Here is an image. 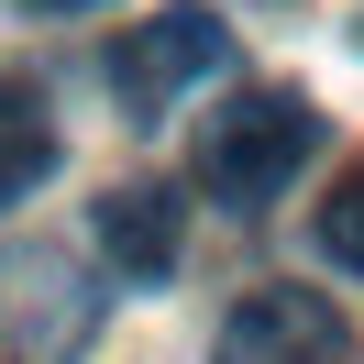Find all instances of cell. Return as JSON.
<instances>
[{
  "label": "cell",
  "instance_id": "277c9868",
  "mask_svg": "<svg viewBox=\"0 0 364 364\" xmlns=\"http://www.w3.org/2000/svg\"><path fill=\"white\" fill-rule=\"evenodd\" d=\"M100 254H111V276L122 287H155V276H177V243H188V210H177V188H155V177H133V188H111L100 199Z\"/></svg>",
  "mask_w": 364,
  "mask_h": 364
},
{
  "label": "cell",
  "instance_id": "8992f818",
  "mask_svg": "<svg viewBox=\"0 0 364 364\" xmlns=\"http://www.w3.org/2000/svg\"><path fill=\"white\" fill-rule=\"evenodd\" d=\"M77 342H89V287L45 265V298H33V320H23V353H11V364H77Z\"/></svg>",
  "mask_w": 364,
  "mask_h": 364
},
{
  "label": "cell",
  "instance_id": "7a4b0ae2",
  "mask_svg": "<svg viewBox=\"0 0 364 364\" xmlns=\"http://www.w3.org/2000/svg\"><path fill=\"white\" fill-rule=\"evenodd\" d=\"M221 67H232V33L210 23L199 0H177V11H155V23H133L111 45V100L133 122H155L177 89H199V77H221Z\"/></svg>",
  "mask_w": 364,
  "mask_h": 364
},
{
  "label": "cell",
  "instance_id": "6da1fadb",
  "mask_svg": "<svg viewBox=\"0 0 364 364\" xmlns=\"http://www.w3.org/2000/svg\"><path fill=\"white\" fill-rule=\"evenodd\" d=\"M309 155H320V100L309 89H243V100H221L210 133H199V188L254 221V210H276L298 188Z\"/></svg>",
  "mask_w": 364,
  "mask_h": 364
},
{
  "label": "cell",
  "instance_id": "5b68a950",
  "mask_svg": "<svg viewBox=\"0 0 364 364\" xmlns=\"http://www.w3.org/2000/svg\"><path fill=\"white\" fill-rule=\"evenodd\" d=\"M45 177H55V122H45V89L0 67V210H11V199H33Z\"/></svg>",
  "mask_w": 364,
  "mask_h": 364
},
{
  "label": "cell",
  "instance_id": "3957f363",
  "mask_svg": "<svg viewBox=\"0 0 364 364\" xmlns=\"http://www.w3.org/2000/svg\"><path fill=\"white\" fill-rule=\"evenodd\" d=\"M210 364H364V342H353V320L320 287H254L243 309L221 320Z\"/></svg>",
  "mask_w": 364,
  "mask_h": 364
},
{
  "label": "cell",
  "instance_id": "ba28073f",
  "mask_svg": "<svg viewBox=\"0 0 364 364\" xmlns=\"http://www.w3.org/2000/svg\"><path fill=\"white\" fill-rule=\"evenodd\" d=\"M33 11H100V0H33Z\"/></svg>",
  "mask_w": 364,
  "mask_h": 364
},
{
  "label": "cell",
  "instance_id": "52a82bcc",
  "mask_svg": "<svg viewBox=\"0 0 364 364\" xmlns=\"http://www.w3.org/2000/svg\"><path fill=\"white\" fill-rule=\"evenodd\" d=\"M309 243L331 254L342 276H364V155L331 177V199H320V221H309Z\"/></svg>",
  "mask_w": 364,
  "mask_h": 364
}]
</instances>
